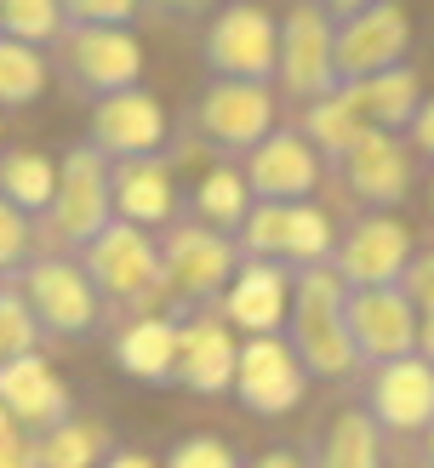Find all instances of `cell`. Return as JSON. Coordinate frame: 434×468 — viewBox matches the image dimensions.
<instances>
[{"label":"cell","instance_id":"cell-1","mask_svg":"<svg viewBox=\"0 0 434 468\" xmlns=\"http://www.w3.org/2000/svg\"><path fill=\"white\" fill-rule=\"evenodd\" d=\"M291 348L303 360L309 378H355L360 355H355V337H349V286L332 263H314V269H297L291 280Z\"/></svg>","mask_w":434,"mask_h":468},{"label":"cell","instance_id":"cell-2","mask_svg":"<svg viewBox=\"0 0 434 468\" xmlns=\"http://www.w3.org/2000/svg\"><path fill=\"white\" fill-rule=\"evenodd\" d=\"M86 280L98 286V297L109 303H121V309H137V314H149L154 309V297L166 292V274H160V246L149 240L143 229H132L114 218L98 240L86 246Z\"/></svg>","mask_w":434,"mask_h":468},{"label":"cell","instance_id":"cell-3","mask_svg":"<svg viewBox=\"0 0 434 468\" xmlns=\"http://www.w3.org/2000/svg\"><path fill=\"white\" fill-rule=\"evenodd\" d=\"M240 240L251 257H263V263H291V269H314V263H332V246L337 234L326 223V212L309 200H251V212L240 223Z\"/></svg>","mask_w":434,"mask_h":468},{"label":"cell","instance_id":"cell-4","mask_svg":"<svg viewBox=\"0 0 434 468\" xmlns=\"http://www.w3.org/2000/svg\"><path fill=\"white\" fill-rule=\"evenodd\" d=\"M52 234L63 246H91L98 234L114 223V200H109V154H98L91 144L69 149V160L58 166V195H52Z\"/></svg>","mask_w":434,"mask_h":468},{"label":"cell","instance_id":"cell-5","mask_svg":"<svg viewBox=\"0 0 434 468\" xmlns=\"http://www.w3.org/2000/svg\"><path fill=\"white\" fill-rule=\"evenodd\" d=\"M240 257L228 246L223 229H206V223H183L166 234L160 246V274H166V297H183V303H212L228 292Z\"/></svg>","mask_w":434,"mask_h":468},{"label":"cell","instance_id":"cell-6","mask_svg":"<svg viewBox=\"0 0 434 468\" xmlns=\"http://www.w3.org/2000/svg\"><path fill=\"white\" fill-rule=\"evenodd\" d=\"M206 63L217 69V80H269L281 63V23L251 0H235L206 29Z\"/></svg>","mask_w":434,"mask_h":468},{"label":"cell","instance_id":"cell-7","mask_svg":"<svg viewBox=\"0 0 434 468\" xmlns=\"http://www.w3.org/2000/svg\"><path fill=\"white\" fill-rule=\"evenodd\" d=\"M274 75H281V86L291 91V98H326V91H337V29L332 17L314 6V0H303V6H291L286 23H281V63H274Z\"/></svg>","mask_w":434,"mask_h":468},{"label":"cell","instance_id":"cell-8","mask_svg":"<svg viewBox=\"0 0 434 468\" xmlns=\"http://www.w3.org/2000/svg\"><path fill=\"white\" fill-rule=\"evenodd\" d=\"M309 394V371L297 360V348L274 332V337H246L240 360H235V400L258 417H286L303 406Z\"/></svg>","mask_w":434,"mask_h":468},{"label":"cell","instance_id":"cell-9","mask_svg":"<svg viewBox=\"0 0 434 468\" xmlns=\"http://www.w3.org/2000/svg\"><path fill=\"white\" fill-rule=\"evenodd\" d=\"M23 303L35 309L40 332H58V337H86L98 325V286L69 257H35L23 269Z\"/></svg>","mask_w":434,"mask_h":468},{"label":"cell","instance_id":"cell-10","mask_svg":"<svg viewBox=\"0 0 434 468\" xmlns=\"http://www.w3.org/2000/svg\"><path fill=\"white\" fill-rule=\"evenodd\" d=\"M63 69L69 80L91 98H114V91L137 86L143 69V46L126 29H103V23H69L63 29Z\"/></svg>","mask_w":434,"mask_h":468},{"label":"cell","instance_id":"cell-11","mask_svg":"<svg viewBox=\"0 0 434 468\" xmlns=\"http://www.w3.org/2000/svg\"><path fill=\"white\" fill-rule=\"evenodd\" d=\"M411 52V17L395 0H377L337 23V80H372L383 69H400Z\"/></svg>","mask_w":434,"mask_h":468},{"label":"cell","instance_id":"cell-12","mask_svg":"<svg viewBox=\"0 0 434 468\" xmlns=\"http://www.w3.org/2000/svg\"><path fill=\"white\" fill-rule=\"evenodd\" d=\"M349 337L360 366H388L418 355V309L400 286H360L349 292Z\"/></svg>","mask_w":434,"mask_h":468},{"label":"cell","instance_id":"cell-13","mask_svg":"<svg viewBox=\"0 0 434 468\" xmlns=\"http://www.w3.org/2000/svg\"><path fill=\"white\" fill-rule=\"evenodd\" d=\"M406 263H411V234H406V223L383 218V212L360 218L332 246V269L343 274L349 292H360V286H400Z\"/></svg>","mask_w":434,"mask_h":468},{"label":"cell","instance_id":"cell-14","mask_svg":"<svg viewBox=\"0 0 434 468\" xmlns=\"http://www.w3.org/2000/svg\"><path fill=\"white\" fill-rule=\"evenodd\" d=\"M195 121L217 149L251 154L274 132V98H269L263 80H212L200 109H195Z\"/></svg>","mask_w":434,"mask_h":468},{"label":"cell","instance_id":"cell-15","mask_svg":"<svg viewBox=\"0 0 434 468\" xmlns=\"http://www.w3.org/2000/svg\"><path fill=\"white\" fill-rule=\"evenodd\" d=\"M365 411L383 434H423L434 423V366L406 355L372 366V383H365Z\"/></svg>","mask_w":434,"mask_h":468},{"label":"cell","instance_id":"cell-16","mask_svg":"<svg viewBox=\"0 0 434 468\" xmlns=\"http://www.w3.org/2000/svg\"><path fill=\"white\" fill-rule=\"evenodd\" d=\"M320 183V149L303 132H269L258 149L246 154V189L251 200H309Z\"/></svg>","mask_w":434,"mask_h":468},{"label":"cell","instance_id":"cell-17","mask_svg":"<svg viewBox=\"0 0 434 468\" xmlns=\"http://www.w3.org/2000/svg\"><path fill=\"white\" fill-rule=\"evenodd\" d=\"M160 137H166V114H160L154 91H143V86H126V91H114V98H98V109H91V149L109 154V160L154 154Z\"/></svg>","mask_w":434,"mask_h":468},{"label":"cell","instance_id":"cell-18","mask_svg":"<svg viewBox=\"0 0 434 468\" xmlns=\"http://www.w3.org/2000/svg\"><path fill=\"white\" fill-rule=\"evenodd\" d=\"M291 314V274L286 263H263V257H251V263L235 269L223 292V320L235 325L246 337H274Z\"/></svg>","mask_w":434,"mask_h":468},{"label":"cell","instance_id":"cell-19","mask_svg":"<svg viewBox=\"0 0 434 468\" xmlns=\"http://www.w3.org/2000/svg\"><path fill=\"white\" fill-rule=\"evenodd\" d=\"M235 325L223 314H195L177 325V383L189 394H228L235 388Z\"/></svg>","mask_w":434,"mask_h":468},{"label":"cell","instance_id":"cell-20","mask_svg":"<svg viewBox=\"0 0 434 468\" xmlns=\"http://www.w3.org/2000/svg\"><path fill=\"white\" fill-rule=\"evenodd\" d=\"M0 406L12 411V423L23 434H46V429H58L63 417H75V400H69L63 378L40 355H23L12 366H0Z\"/></svg>","mask_w":434,"mask_h":468},{"label":"cell","instance_id":"cell-21","mask_svg":"<svg viewBox=\"0 0 434 468\" xmlns=\"http://www.w3.org/2000/svg\"><path fill=\"white\" fill-rule=\"evenodd\" d=\"M343 183L365 200V206H395L406 195V183H411V154L395 132H365L360 144L343 154Z\"/></svg>","mask_w":434,"mask_h":468},{"label":"cell","instance_id":"cell-22","mask_svg":"<svg viewBox=\"0 0 434 468\" xmlns=\"http://www.w3.org/2000/svg\"><path fill=\"white\" fill-rule=\"evenodd\" d=\"M109 200H114V218H121V223L154 229V223L172 218V172L160 166L154 154L114 160V166H109Z\"/></svg>","mask_w":434,"mask_h":468},{"label":"cell","instance_id":"cell-23","mask_svg":"<svg viewBox=\"0 0 434 468\" xmlns=\"http://www.w3.org/2000/svg\"><path fill=\"white\" fill-rule=\"evenodd\" d=\"M114 360L137 383H177V325L160 314H137L121 337H114Z\"/></svg>","mask_w":434,"mask_h":468},{"label":"cell","instance_id":"cell-24","mask_svg":"<svg viewBox=\"0 0 434 468\" xmlns=\"http://www.w3.org/2000/svg\"><path fill=\"white\" fill-rule=\"evenodd\" d=\"M114 452V434L98 417H63L58 429L29 434V468H98Z\"/></svg>","mask_w":434,"mask_h":468},{"label":"cell","instance_id":"cell-25","mask_svg":"<svg viewBox=\"0 0 434 468\" xmlns=\"http://www.w3.org/2000/svg\"><path fill=\"white\" fill-rule=\"evenodd\" d=\"M309 468H383V429L372 423V411L365 406L337 411L326 434L314 440Z\"/></svg>","mask_w":434,"mask_h":468},{"label":"cell","instance_id":"cell-26","mask_svg":"<svg viewBox=\"0 0 434 468\" xmlns=\"http://www.w3.org/2000/svg\"><path fill=\"white\" fill-rule=\"evenodd\" d=\"M349 91H355L360 114L377 132H406L411 114H418V103H423L418 69H406V63L400 69H383V75H372V80H349Z\"/></svg>","mask_w":434,"mask_h":468},{"label":"cell","instance_id":"cell-27","mask_svg":"<svg viewBox=\"0 0 434 468\" xmlns=\"http://www.w3.org/2000/svg\"><path fill=\"white\" fill-rule=\"evenodd\" d=\"M365 132H372V121L360 114V103H355V91H349V86H337V91H326V98H314V103H309L303 137H309L320 154L343 160V154H349Z\"/></svg>","mask_w":434,"mask_h":468},{"label":"cell","instance_id":"cell-28","mask_svg":"<svg viewBox=\"0 0 434 468\" xmlns=\"http://www.w3.org/2000/svg\"><path fill=\"white\" fill-rule=\"evenodd\" d=\"M0 195H6L17 212H46L58 195V166L35 149H17L0 160Z\"/></svg>","mask_w":434,"mask_h":468},{"label":"cell","instance_id":"cell-29","mask_svg":"<svg viewBox=\"0 0 434 468\" xmlns=\"http://www.w3.org/2000/svg\"><path fill=\"white\" fill-rule=\"evenodd\" d=\"M46 86V58L29 40L0 35V103H35Z\"/></svg>","mask_w":434,"mask_h":468},{"label":"cell","instance_id":"cell-30","mask_svg":"<svg viewBox=\"0 0 434 468\" xmlns=\"http://www.w3.org/2000/svg\"><path fill=\"white\" fill-rule=\"evenodd\" d=\"M251 212V189H246V172L235 166H217V172H206L200 183V218L212 223V229H240Z\"/></svg>","mask_w":434,"mask_h":468},{"label":"cell","instance_id":"cell-31","mask_svg":"<svg viewBox=\"0 0 434 468\" xmlns=\"http://www.w3.org/2000/svg\"><path fill=\"white\" fill-rule=\"evenodd\" d=\"M0 23L12 40H52L63 35V0H0Z\"/></svg>","mask_w":434,"mask_h":468},{"label":"cell","instance_id":"cell-32","mask_svg":"<svg viewBox=\"0 0 434 468\" xmlns=\"http://www.w3.org/2000/svg\"><path fill=\"white\" fill-rule=\"evenodd\" d=\"M40 343V320L23 303V292H0V366H12L23 355H35Z\"/></svg>","mask_w":434,"mask_h":468},{"label":"cell","instance_id":"cell-33","mask_svg":"<svg viewBox=\"0 0 434 468\" xmlns=\"http://www.w3.org/2000/svg\"><path fill=\"white\" fill-rule=\"evenodd\" d=\"M160 468H240V457H235V446H223V440L195 434V440H177Z\"/></svg>","mask_w":434,"mask_h":468},{"label":"cell","instance_id":"cell-34","mask_svg":"<svg viewBox=\"0 0 434 468\" xmlns=\"http://www.w3.org/2000/svg\"><path fill=\"white\" fill-rule=\"evenodd\" d=\"M29 212H17V206L0 195V274L6 269H29Z\"/></svg>","mask_w":434,"mask_h":468},{"label":"cell","instance_id":"cell-35","mask_svg":"<svg viewBox=\"0 0 434 468\" xmlns=\"http://www.w3.org/2000/svg\"><path fill=\"white\" fill-rule=\"evenodd\" d=\"M143 0H63L69 23H103V29H126Z\"/></svg>","mask_w":434,"mask_h":468},{"label":"cell","instance_id":"cell-36","mask_svg":"<svg viewBox=\"0 0 434 468\" xmlns=\"http://www.w3.org/2000/svg\"><path fill=\"white\" fill-rule=\"evenodd\" d=\"M400 292L411 297L418 314H434V251H411V263L400 274Z\"/></svg>","mask_w":434,"mask_h":468},{"label":"cell","instance_id":"cell-37","mask_svg":"<svg viewBox=\"0 0 434 468\" xmlns=\"http://www.w3.org/2000/svg\"><path fill=\"white\" fill-rule=\"evenodd\" d=\"M0 468H29V434L12 423L6 406H0Z\"/></svg>","mask_w":434,"mask_h":468},{"label":"cell","instance_id":"cell-38","mask_svg":"<svg viewBox=\"0 0 434 468\" xmlns=\"http://www.w3.org/2000/svg\"><path fill=\"white\" fill-rule=\"evenodd\" d=\"M406 132H411V149L434 160V98L418 103V114H411V126H406Z\"/></svg>","mask_w":434,"mask_h":468},{"label":"cell","instance_id":"cell-39","mask_svg":"<svg viewBox=\"0 0 434 468\" xmlns=\"http://www.w3.org/2000/svg\"><path fill=\"white\" fill-rule=\"evenodd\" d=\"M240 468H309V457H297V452H263V457H251Z\"/></svg>","mask_w":434,"mask_h":468},{"label":"cell","instance_id":"cell-40","mask_svg":"<svg viewBox=\"0 0 434 468\" xmlns=\"http://www.w3.org/2000/svg\"><path fill=\"white\" fill-rule=\"evenodd\" d=\"M98 468H160L154 457H143V452H109Z\"/></svg>","mask_w":434,"mask_h":468},{"label":"cell","instance_id":"cell-41","mask_svg":"<svg viewBox=\"0 0 434 468\" xmlns=\"http://www.w3.org/2000/svg\"><path fill=\"white\" fill-rule=\"evenodd\" d=\"M326 17H355V12H365V6H377V0H314Z\"/></svg>","mask_w":434,"mask_h":468},{"label":"cell","instance_id":"cell-42","mask_svg":"<svg viewBox=\"0 0 434 468\" xmlns=\"http://www.w3.org/2000/svg\"><path fill=\"white\" fill-rule=\"evenodd\" d=\"M418 360L434 366V314H418Z\"/></svg>","mask_w":434,"mask_h":468},{"label":"cell","instance_id":"cell-43","mask_svg":"<svg viewBox=\"0 0 434 468\" xmlns=\"http://www.w3.org/2000/svg\"><path fill=\"white\" fill-rule=\"evenodd\" d=\"M154 6H160V12H183V17H189V12H206L212 0H154Z\"/></svg>","mask_w":434,"mask_h":468},{"label":"cell","instance_id":"cell-44","mask_svg":"<svg viewBox=\"0 0 434 468\" xmlns=\"http://www.w3.org/2000/svg\"><path fill=\"white\" fill-rule=\"evenodd\" d=\"M423 463H434V423L423 429Z\"/></svg>","mask_w":434,"mask_h":468},{"label":"cell","instance_id":"cell-45","mask_svg":"<svg viewBox=\"0 0 434 468\" xmlns=\"http://www.w3.org/2000/svg\"><path fill=\"white\" fill-rule=\"evenodd\" d=\"M418 468H434V463H418Z\"/></svg>","mask_w":434,"mask_h":468},{"label":"cell","instance_id":"cell-46","mask_svg":"<svg viewBox=\"0 0 434 468\" xmlns=\"http://www.w3.org/2000/svg\"><path fill=\"white\" fill-rule=\"evenodd\" d=\"M429 195H434V189H429Z\"/></svg>","mask_w":434,"mask_h":468}]
</instances>
